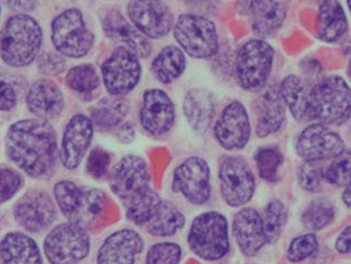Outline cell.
Here are the masks:
<instances>
[{
    "label": "cell",
    "mask_w": 351,
    "mask_h": 264,
    "mask_svg": "<svg viewBox=\"0 0 351 264\" xmlns=\"http://www.w3.org/2000/svg\"><path fill=\"white\" fill-rule=\"evenodd\" d=\"M5 147L10 162L35 180L49 178L60 156L56 132L44 119H21L10 125Z\"/></svg>",
    "instance_id": "obj_1"
},
{
    "label": "cell",
    "mask_w": 351,
    "mask_h": 264,
    "mask_svg": "<svg viewBox=\"0 0 351 264\" xmlns=\"http://www.w3.org/2000/svg\"><path fill=\"white\" fill-rule=\"evenodd\" d=\"M43 44V29L28 14L10 16L0 33V58L10 67L21 69L38 57Z\"/></svg>",
    "instance_id": "obj_2"
},
{
    "label": "cell",
    "mask_w": 351,
    "mask_h": 264,
    "mask_svg": "<svg viewBox=\"0 0 351 264\" xmlns=\"http://www.w3.org/2000/svg\"><path fill=\"white\" fill-rule=\"evenodd\" d=\"M351 115V89L340 76L319 80L309 88V119L324 125L345 124Z\"/></svg>",
    "instance_id": "obj_3"
},
{
    "label": "cell",
    "mask_w": 351,
    "mask_h": 264,
    "mask_svg": "<svg viewBox=\"0 0 351 264\" xmlns=\"http://www.w3.org/2000/svg\"><path fill=\"white\" fill-rule=\"evenodd\" d=\"M55 203L69 222L90 228L99 220L106 206V195L97 189H84L69 180L54 185Z\"/></svg>",
    "instance_id": "obj_4"
},
{
    "label": "cell",
    "mask_w": 351,
    "mask_h": 264,
    "mask_svg": "<svg viewBox=\"0 0 351 264\" xmlns=\"http://www.w3.org/2000/svg\"><path fill=\"white\" fill-rule=\"evenodd\" d=\"M191 251L204 261H219L229 253V226L223 214H199L191 224L188 235Z\"/></svg>",
    "instance_id": "obj_5"
},
{
    "label": "cell",
    "mask_w": 351,
    "mask_h": 264,
    "mask_svg": "<svg viewBox=\"0 0 351 264\" xmlns=\"http://www.w3.org/2000/svg\"><path fill=\"white\" fill-rule=\"evenodd\" d=\"M274 51L265 39H251L244 43L235 57V78L247 92L265 88L274 67Z\"/></svg>",
    "instance_id": "obj_6"
},
{
    "label": "cell",
    "mask_w": 351,
    "mask_h": 264,
    "mask_svg": "<svg viewBox=\"0 0 351 264\" xmlns=\"http://www.w3.org/2000/svg\"><path fill=\"white\" fill-rule=\"evenodd\" d=\"M43 252L51 264L81 263L90 252V235L77 223H60L48 231Z\"/></svg>",
    "instance_id": "obj_7"
},
{
    "label": "cell",
    "mask_w": 351,
    "mask_h": 264,
    "mask_svg": "<svg viewBox=\"0 0 351 264\" xmlns=\"http://www.w3.org/2000/svg\"><path fill=\"white\" fill-rule=\"evenodd\" d=\"M51 38L57 53L69 58L86 56L94 44V35L77 8L66 9L54 18Z\"/></svg>",
    "instance_id": "obj_8"
},
{
    "label": "cell",
    "mask_w": 351,
    "mask_h": 264,
    "mask_svg": "<svg viewBox=\"0 0 351 264\" xmlns=\"http://www.w3.org/2000/svg\"><path fill=\"white\" fill-rule=\"evenodd\" d=\"M173 34L182 51L193 58H210L219 51L217 27L203 16L180 15L173 25Z\"/></svg>",
    "instance_id": "obj_9"
},
{
    "label": "cell",
    "mask_w": 351,
    "mask_h": 264,
    "mask_svg": "<svg viewBox=\"0 0 351 264\" xmlns=\"http://www.w3.org/2000/svg\"><path fill=\"white\" fill-rule=\"evenodd\" d=\"M142 65L140 57L125 46H119L101 65V80L112 96H124L140 83Z\"/></svg>",
    "instance_id": "obj_10"
},
{
    "label": "cell",
    "mask_w": 351,
    "mask_h": 264,
    "mask_svg": "<svg viewBox=\"0 0 351 264\" xmlns=\"http://www.w3.org/2000/svg\"><path fill=\"white\" fill-rule=\"evenodd\" d=\"M57 205L47 192L29 190L19 197L12 208V215L21 229L38 235L49 229L56 221Z\"/></svg>",
    "instance_id": "obj_11"
},
{
    "label": "cell",
    "mask_w": 351,
    "mask_h": 264,
    "mask_svg": "<svg viewBox=\"0 0 351 264\" xmlns=\"http://www.w3.org/2000/svg\"><path fill=\"white\" fill-rule=\"evenodd\" d=\"M221 193L226 204L231 208H240L250 202L256 180L249 164L240 156H226L219 167Z\"/></svg>",
    "instance_id": "obj_12"
},
{
    "label": "cell",
    "mask_w": 351,
    "mask_h": 264,
    "mask_svg": "<svg viewBox=\"0 0 351 264\" xmlns=\"http://www.w3.org/2000/svg\"><path fill=\"white\" fill-rule=\"evenodd\" d=\"M172 189L191 204L203 205L211 197V171L206 160L191 156L173 173Z\"/></svg>",
    "instance_id": "obj_13"
},
{
    "label": "cell",
    "mask_w": 351,
    "mask_h": 264,
    "mask_svg": "<svg viewBox=\"0 0 351 264\" xmlns=\"http://www.w3.org/2000/svg\"><path fill=\"white\" fill-rule=\"evenodd\" d=\"M297 153L304 162L332 160L345 151V142L336 132L322 123L304 128L298 139Z\"/></svg>",
    "instance_id": "obj_14"
},
{
    "label": "cell",
    "mask_w": 351,
    "mask_h": 264,
    "mask_svg": "<svg viewBox=\"0 0 351 264\" xmlns=\"http://www.w3.org/2000/svg\"><path fill=\"white\" fill-rule=\"evenodd\" d=\"M128 14L132 24L147 38H163L173 29L172 12L160 0H131Z\"/></svg>",
    "instance_id": "obj_15"
},
{
    "label": "cell",
    "mask_w": 351,
    "mask_h": 264,
    "mask_svg": "<svg viewBox=\"0 0 351 264\" xmlns=\"http://www.w3.org/2000/svg\"><path fill=\"white\" fill-rule=\"evenodd\" d=\"M215 136L228 151H239L247 145L251 136L250 119L241 101H231L224 107L215 126Z\"/></svg>",
    "instance_id": "obj_16"
},
{
    "label": "cell",
    "mask_w": 351,
    "mask_h": 264,
    "mask_svg": "<svg viewBox=\"0 0 351 264\" xmlns=\"http://www.w3.org/2000/svg\"><path fill=\"white\" fill-rule=\"evenodd\" d=\"M94 135L90 116L76 114L69 119L60 143V158L65 169H77L86 156Z\"/></svg>",
    "instance_id": "obj_17"
},
{
    "label": "cell",
    "mask_w": 351,
    "mask_h": 264,
    "mask_svg": "<svg viewBox=\"0 0 351 264\" xmlns=\"http://www.w3.org/2000/svg\"><path fill=\"white\" fill-rule=\"evenodd\" d=\"M149 178L145 160L137 155H126L110 173V190L117 197L128 202L133 196L149 187Z\"/></svg>",
    "instance_id": "obj_18"
},
{
    "label": "cell",
    "mask_w": 351,
    "mask_h": 264,
    "mask_svg": "<svg viewBox=\"0 0 351 264\" xmlns=\"http://www.w3.org/2000/svg\"><path fill=\"white\" fill-rule=\"evenodd\" d=\"M140 122L146 133L162 137L176 123V106L167 93L160 88L147 89L140 110Z\"/></svg>",
    "instance_id": "obj_19"
},
{
    "label": "cell",
    "mask_w": 351,
    "mask_h": 264,
    "mask_svg": "<svg viewBox=\"0 0 351 264\" xmlns=\"http://www.w3.org/2000/svg\"><path fill=\"white\" fill-rule=\"evenodd\" d=\"M144 249L143 238L131 229L114 232L99 247L97 264H135Z\"/></svg>",
    "instance_id": "obj_20"
},
{
    "label": "cell",
    "mask_w": 351,
    "mask_h": 264,
    "mask_svg": "<svg viewBox=\"0 0 351 264\" xmlns=\"http://www.w3.org/2000/svg\"><path fill=\"white\" fill-rule=\"evenodd\" d=\"M26 106L36 119L51 121L63 113L65 97L60 86L51 80H38L28 88Z\"/></svg>",
    "instance_id": "obj_21"
},
{
    "label": "cell",
    "mask_w": 351,
    "mask_h": 264,
    "mask_svg": "<svg viewBox=\"0 0 351 264\" xmlns=\"http://www.w3.org/2000/svg\"><path fill=\"white\" fill-rule=\"evenodd\" d=\"M252 110L258 136L263 139L279 131L286 117V104L279 87L265 89L253 103Z\"/></svg>",
    "instance_id": "obj_22"
},
{
    "label": "cell",
    "mask_w": 351,
    "mask_h": 264,
    "mask_svg": "<svg viewBox=\"0 0 351 264\" xmlns=\"http://www.w3.org/2000/svg\"><path fill=\"white\" fill-rule=\"evenodd\" d=\"M105 35L114 42H119L140 57L146 58L152 53V45L134 25L123 16L117 9H110L103 19Z\"/></svg>",
    "instance_id": "obj_23"
},
{
    "label": "cell",
    "mask_w": 351,
    "mask_h": 264,
    "mask_svg": "<svg viewBox=\"0 0 351 264\" xmlns=\"http://www.w3.org/2000/svg\"><path fill=\"white\" fill-rule=\"evenodd\" d=\"M233 237L244 256H254L267 242L262 217L254 208H244L235 214Z\"/></svg>",
    "instance_id": "obj_24"
},
{
    "label": "cell",
    "mask_w": 351,
    "mask_h": 264,
    "mask_svg": "<svg viewBox=\"0 0 351 264\" xmlns=\"http://www.w3.org/2000/svg\"><path fill=\"white\" fill-rule=\"evenodd\" d=\"M1 264H44L36 240L25 232L6 233L0 240Z\"/></svg>",
    "instance_id": "obj_25"
},
{
    "label": "cell",
    "mask_w": 351,
    "mask_h": 264,
    "mask_svg": "<svg viewBox=\"0 0 351 264\" xmlns=\"http://www.w3.org/2000/svg\"><path fill=\"white\" fill-rule=\"evenodd\" d=\"M215 96L206 88L191 89L183 101V112L192 131L204 135L215 116Z\"/></svg>",
    "instance_id": "obj_26"
},
{
    "label": "cell",
    "mask_w": 351,
    "mask_h": 264,
    "mask_svg": "<svg viewBox=\"0 0 351 264\" xmlns=\"http://www.w3.org/2000/svg\"><path fill=\"white\" fill-rule=\"evenodd\" d=\"M287 12L285 0H253L250 6L253 33L261 39L274 35L286 21Z\"/></svg>",
    "instance_id": "obj_27"
},
{
    "label": "cell",
    "mask_w": 351,
    "mask_h": 264,
    "mask_svg": "<svg viewBox=\"0 0 351 264\" xmlns=\"http://www.w3.org/2000/svg\"><path fill=\"white\" fill-rule=\"evenodd\" d=\"M317 37L329 44L339 42L348 32V19L338 0H322L317 17Z\"/></svg>",
    "instance_id": "obj_28"
},
{
    "label": "cell",
    "mask_w": 351,
    "mask_h": 264,
    "mask_svg": "<svg viewBox=\"0 0 351 264\" xmlns=\"http://www.w3.org/2000/svg\"><path fill=\"white\" fill-rule=\"evenodd\" d=\"M280 93L290 113L298 122H310L309 88L302 78L289 75L280 84Z\"/></svg>",
    "instance_id": "obj_29"
},
{
    "label": "cell",
    "mask_w": 351,
    "mask_h": 264,
    "mask_svg": "<svg viewBox=\"0 0 351 264\" xmlns=\"http://www.w3.org/2000/svg\"><path fill=\"white\" fill-rule=\"evenodd\" d=\"M186 69V57L184 51L176 45L164 47L151 65L153 76L160 83H173L181 77Z\"/></svg>",
    "instance_id": "obj_30"
},
{
    "label": "cell",
    "mask_w": 351,
    "mask_h": 264,
    "mask_svg": "<svg viewBox=\"0 0 351 264\" xmlns=\"http://www.w3.org/2000/svg\"><path fill=\"white\" fill-rule=\"evenodd\" d=\"M130 105L123 96L105 97L94 106L90 112L94 128L101 131H108L122 124L128 115Z\"/></svg>",
    "instance_id": "obj_31"
},
{
    "label": "cell",
    "mask_w": 351,
    "mask_h": 264,
    "mask_svg": "<svg viewBox=\"0 0 351 264\" xmlns=\"http://www.w3.org/2000/svg\"><path fill=\"white\" fill-rule=\"evenodd\" d=\"M184 224L185 217L179 208L172 202L163 200L154 217L146 223L145 228L153 237L167 238L176 235Z\"/></svg>",
    "instance_id": "obj_32"
},
{
    "label": "cell",
    "mask_w": 351,
    "mask_h": 264,
    "mask_svg": "<svg viewBox=\"0 0 351 264\" xmlns=\"http://www.w3.org/2000/svg\"><path fill=\"white\" fill-rule=\"evenodd\" d=\"M162 201L161 196L151 187H147L125 202L128 220L135 226H145L158 212Z\"/></svg>",
    "instance_id": "obj_33"
},
{
    "label": "cell",
    "mask_w": 351,
    "mask_h": 264,
    "mask_svg": "<svg viewBox=\"0 0 351 264\" xmlns=\"http://www.w3.org/2000/svg\"><path fill=\"white\" fill-rule=\"evenodd\" d=\"M66 85L78 94H90L101 84L97 71L90 64L75 66L66 75Z\"/></svg>",
    "instance_id": "obj_34"
},
{
    "label": "cell",
    "mask_w": 351,
    "mask_h": 264,
    "mask_svg": "<svg viewBox=\"0 0 351 264\" xmlns=\"http://www.w3.org/2000/svg\"><path fill=\"white\" fill-rule=\"evenodd\" d=\"M288 220L287 208L280 200H272L265 208L262 217L263 230L268 243H276L281 237L283 228Z\"/></svg>",
    "instance_id": "obj_35"
},
{
    "label": "cell",
    "mask_w": 351,
    "mask_h": 264,
    "mask_svg": "<svg viewBox=\"0 0 351 264\" xmlns=\"http://www.w3.org/2000/svg\"><path fill=\"white\" fill-rule=\"evenodd\" d=\"M335 217V206L327 199H317L302 213V224L310 231H319L329 226Z\"/></svg>",
    "instance_id": "obj_36"
},
{
    "label": "cell",
    "mask_w": 351,
    "mask_h": 264,
    "mask_svg": "<svg viewBox=\"0 0 351 264\" xmlns=\"http://www.w3.org/2000/svg\"><path fill=\"white\" fill-rule=\"evenodd\" d=\"M256 164L260 178L267 182L278 181L283 164L282 153L276 146L262 147L256 153Z\"/></svg>",
    "instance_id": "obj_37"
},
{
    "label": "cell",
    "mask_w": 351,
    "mask_h": 264,
    "mask_svg": "<svg viewBox=\"0 0 351 264\" xmlns=\"http://www.w3.org/2000/svg\"><path fill=\"white\" fill-rule=\"evenodd\" d=\"M324 178L335 187H348L351 183V151L345 149L332 158L330 165L324 169Z\"/></svg>",
    "instance_id": "obj_38"
},
{
    "label": "cell",
    "mask_w": 351,
    "mask_h": 264,
    "mask_svg": "<svg viewBox=\"0 0 351 264\" xmlns=\"http://www.w3.org/2000/svg\"><path fill=\"white\" fill-rule=\"evenodd\" d=\"M182 249L174 242H160L154 244L146 254L145 264H179Z\"/></svg>",
    "instance_id": "obj_39"
},
{
    "label": "cell",
    "mask_w": 351,
    "mask_h": 264,
    "mask_svg": "<svg viewBox=\"0 0 351 264\" xmlns=\"http://www.w3.org/2000/svg\"><path fill=\"white\" fill-rule=\"evenodd\" d=\"M324 180V169L320 167V162H304L298 172L299 184L311 193L322 192Z\"/></svg>",
    "instance_id": "obj_40"
},
{
    "label": "cell",
    "mask_w": 351,
    "mask_h": 264,
    "mask_svg": "<svg viewBox=\"0 0 351 264\" xmlns=\"http://www.w3.org/2000/svg\"><path fill=\"white\" fill-rule=\"evenodd\" d=\"M318 248V240L315 235L309 233V235H301L292 241L287 252V256L290 261L297 263L313 256L317 252Z\"/></svg>",
    "instance_id": "obj_41"
},
{
    "label": "cell",
    "mask_w": 351,
    "mask_h": 264,
    "mask_svg": "<svg viewBox=\"0 0 351 264\" xmlns=\"http://www.w3.org/2000/svg\"><path fill=\"white\" fill-rule=\"evenodd\" d=\"M24 184L21 173L10 167L0 169V205L10 202Z\"/></svg>",
    "instance_id": "obj_42"
},
{
    "label": "cell",
    "mask_w": 351,
    "mask_h": 264,
    "mask_svg": "<svg viewBox=\"0 0 351 264\" xmlns=\"http://www.w3.org/2000/svg\"><path fill=\"white\" fill-rule=\"evenodd\" d=\"M110 164V156L108 152L96 147L90 152L86 160V171L93 178L99 180L108 173Z\"/></svg>",
    "instance_id": "obj_43"
},
{
    "label": "cell",
    "mask_w": 351,
    "mask_h": 264,
    "mask_svg": "<svg viewBox=\"0 0 351 264\" xmlns=\"http://www.w3.org/2000/svg\"><path fill=\"white\" fill-rule=\"evenodd\" d=\"M37 67L46 76H57L65 71L66 62L60 53L48 51L38 57Z\"/></svg>",
    "instance_id": "obj_44"
},
{
    "label": "cell",
    "mask_w": 351,
    "mask_h": 264,
    "mask_svg": "<svg viewBox=\"0 0 351 264\" xmlns=\"http://www.w3.org/2000/svg\"><path fill=\"white\" fill-rule=\"evenodd\" d=\"M19 101L17 92L12 84L6 80H0V113L10 112L15 108Z\"/></svg>",
    "instance_id": "obj_45"
},
{
    "label": "cell",
    "mask_w": 351,
    "mask_h": 264,
    "mask_svg": "<svg viewBox=\"0 0 351 264\" xmlns=\"http://www.w3.org/2000/svg\"><path fill=\"white\" fill-rule=\"evenodd\" d=\"M5 6L10 8L12 12L21 14L25 12L27 14L30 10H33L36 7L38 0H3Z\"/></svg>",
    "instance_id": "obj_46"
},
{
    "label": "cell",
    "mask_w": 351,
    "mask_h": 264,
    "mask_svg": "<svg viewBox=\"0 0 351 264\" xmlns=\"http://www.w3.org/2000/svg\"><path fill=\"white\" fill-rule=\"evenodd\" d=\"M336 249L342 254H350L351 253V226L346 228L340 233L337 239Z\"/></svg>",
    "instance_id": "obj_47"
},
{
    "label": "cell",
    "mask_w": 351,
    "mask_h": 264,
    "mask_svg": "<svg viewBox=\"0 0 351 264\" xmlns=\"http://www.w3.org/2000/svg\"><path fill=\"white\" fill-rule=\"evenodd\" d=\"M134 134L135 131L134 128H133V125H130V123H126L124 126L121 128L119 136L122 142L130 143L133 141V139H134Z\"/></svg>",
    "instance_id": "obj_48"
},
{
    "label": "cell",
    "mask_w": 351,
    "mask_h": 264,
    "mask_svg": "<svg viewBox=\"0 0 351 264\" xmlns=\"http://www.w3.org/2000/svg\"><path fill=\"white\" fill-rule=\"evenodd\" d=\"M185 5L192 7V8H199V7L204 6L210 0H182Z\"/></svg>",
    "instance_id": "obj_49"
},
{
    "label": "cell",
    "mask_w": 351,
    "mask_h": 264,
    "mask_svg": "<svg viewBox=\"0 0 351 264\" xmlns=\"http://www.w3.org/2000/svg\"><path fill=\"white\" fill-rule=\"evenodd\" d=\"M342 200H343V202H345V204L348 208H351V183L348 187H346L345 192L342 194Z\"/></svg>",
    "instance_id": "obj_50"
},
{
    "label": "cell",
    "mask_w": 351,
    "mask_h": 264,
    "mask_svg": "<svg viewBox=\"0 0 351 264\" xmlns=\"http://www.w3.org/2000/svg\"><path fill=\"white\" fill-rule=\"evenodd\" d=\"M348 75H349V77L351 78V58H350V60H349V64H348Z\"/></svg>",
    "instance_id": "obj_51"
},
{
    "label": "cell",
    "mask_w": 351,
    "mask_h": 264,
    "mask_svg": "<svg viewBox=\"0 0 351 264\" xmlns=\"http://www.w3.org/2000/svg\"><path fill=\"white\" fill-rule=\"evenodd\" d=\"M347 3H348L349 10L351 12V0H347Z\"/></svg>",
    "instance_id": "obj_52"
},
{
    "label": "cell",
    "mask_w": 351,
    "mask_h": 264,
    "mask_svg": "<svg viewBox=\"0 0 351 264\" xmlns=\"http://www.w3.org/2000/svg\"><path fill=\"white\" fill-rule=\"evenodd\" d=\"M0 14H1V6H0Z\"/></svg>",
    "instance_id": "obj_53"
}]
</instances>
